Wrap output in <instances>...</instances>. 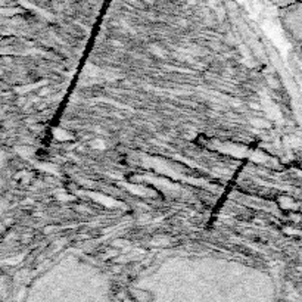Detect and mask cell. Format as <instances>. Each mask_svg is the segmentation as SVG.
Segmentation results:
<instances>
[{
    "mask_svg": "<svg viewBox=\"0 0 302 302\" xmlns=\"http://www.w3.org/2000/svg\"><path fill=\"white\" fill-rule=\"evenodd\" d=\"M280 19L285 28L302 41V0L280 9Z\"/></svg>",
    "mask_w": 302,
    "mask_h": 302,
    "instance_id": "cell-1",
    "label": "cell"
},
{
    "mask_svg": "<svg viewBox=\"0 0 302 302\" xmlns=\"http://www.w3.org/2000/svg\"><path fill=\"white\" fill-rule=\"evenodd\" d=\"M267 1H270V3H273V4H276V6H279L282 9V7L289 6V4H292V3H295L298 0H267Z\"/></svg>",
    "mask_w": 302,
    "mask_h": 302,
    "instance_id": "cell-2",
    "label": "cell"
}]
</instances>
